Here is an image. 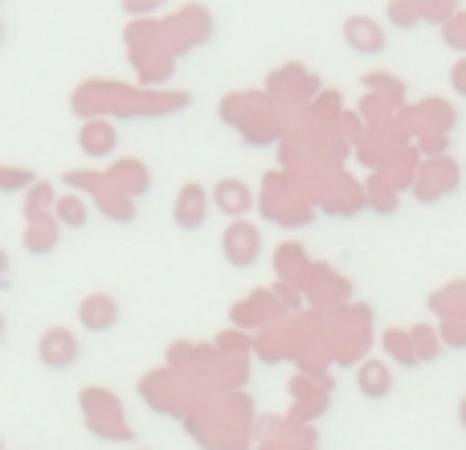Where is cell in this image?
<instances>
[{
	"instance_id": "6da1fadb",
	"label": "cell",
	"mask_w": 466,
	"mask_h": 450,
	"mask_svg": "<svg viewBox=\"0 0 466 450\" xmlns=\"http://www.w3.org/2000/svg\"><path fill=\"white\" fill-rule=\"evenodd\" d=\"M209 210H213L209 189L193 180V185H185V189L177 193V205H172V221H177L185 233H197L205 221H209Z\"/></svg>"
},
{
	"instance_id": "7a4b0ae2",
	"label": "cell",
	"mask_w": 466,
	"mask_h": 450,
	"mask_svg": "<svg viewBox=\"0 0 466 450\" xmlns=\"http://www.w3.org/2000/svg\"><path fill=\"white\" fill-rule=\"evenodd\" d=\"M344 46L352 49V54H385L389 49V33H385V25H377L372 16H364V13H352L344 21Z\"/></svg>"
},
{
	"instance_id": "3957f363",
	"label": "cell",
	"mask_w": 466,
	"mask_h": 450,
	"mask_svg": "<svg viewBox=\"0 0 466 450\" xmlns=\"http://www.w3.org/2000/svg\"><path fill=\"white\" fill-rule=\"evenodd\" d=\"M37 356H41V364L46 369H74L78 364V356H82V344H78V336L74 332H66V328H46V336H41V344H37Z\"/></svg>"
},
{
	"instance_id": "277c9868",
	"label": "cell",
	"mask_w": 466,
	"mask_h": 450,
	"mask_svg": "<svg viewBox=\"0 0 466 450\" xmlns=\"http://www.w3.org/2000/svg\"><path fill=\"white\" fill-rule=\"evenodd\" d=\"M119 299L115 295H103V291H98V295H86L78 303V323L86 332H95V336H106V332H115V323H119Z\"/></svg>"
},
{
	"instance_id": "5b68a950",
	"label": "cell",
	"mask_w": 466,
	"mask_h": 450,
	"mask_svg": "<svg viewBox=\"0 0 466 450\" xmlns=\"http://www.w3.org/2000/svg\"><path fill=\"white\" fill-rule=\"evenodd\" d=\"M221 250H226V258L233 266H254L258 254H262V238H258L254 225L238 221L226 230V238H221Z\"/></svg>"
},
{
	"instance_id": "8992f818",
	"label": "cell",
	"mask_w": 466,
	"mask_h": 450,
	"mask_svg": "<svg viewBox=\"0 0 466 450\" xmlns=\"http://www.w3.org/2000/svg\"><path fill=\"white\" fill-rule=\"evenodd\" d=\"M78 148L90 160H106V156H115V148H119V131L106 119H86L78 131Z\"/></svg>"
},
{
	"instance_id": "52a82bcc",
	"label": "cell",
	"mask_w": 466,
	"mask_h": 450,
	"mask_svg": "<svg viewBox=\"0 0 466 450\" xmlns=\"http://www.w3.org/2000/svg\"><path fill=\"white\" fill-rule=\"evenodd\" d=\"M209 197H213V210H221L226 218H241V213H249V205H254V193H249L241 180H221Z\"/></svg>"
},
{
	"instance_id": "ba28073f",
	"label": "cell",
	"mask_w": 466,
	"mask_h": 450,
	"mask_svg": "<svg viewBox=\"0 0 466 450\" xmlns=\"http://www.w3.org/2000/svg\"><path fill=\"white\" fill-rule=\"evenodd\" d=\"M57 233H62V225H57L54 213L33 218L29 225H25V250H29V254H49V250L57 246Z\"/></svg>"
},
{
	"instance_id": "9c48e42d",
	"label": "cell",
	"mask_w": 466,
	"mask_h": 450,
	"mask_svg": "<svg viewBox=\"0 0 466 450\" xmlns=\"http://www.w3.org/2000/svg\"><path fill=\"white\" fill-rule=\"evenodd\" d=\"M54 218H57L62 230H82V225L90 221V210H86V201H82V197L66 193V197H57V201H54Z\"/></svg>"
},
{
	"instance_id": "30bf717a",
	"label": "cell",
	"mask_w": 466,
	"mask_h": 450,
	"mask_svg": "<svg viewBox=\"0 0 466 450\" xmlns=\"http://www.w3.org/2000/svg\"><path fill=\"white\" fill-rule=\"evenodd\" d=\"M111 180H119V189L127 197H139V193H147V169L139 160H127V164H115V172H111Z\"/></svg>"
},
{
	"instance_id": "8fae6325",
	"label": "cell",
	"mask_w": 466,
	"mask_h": 450,
	"mask_svg": "<svg viewBox=\"0 0 466 450\" xmlns=\"http://www.w3.org/2000/svg\"><path fill=\"white\" fill-rule=\"evenodd\" d=\"M426 0H389V25L393 29H413V25L426 21Z\"/></svg>"
},
{
	"instance_id": "7c38bea8",
	"label": "cell",
	"mask_w": 466,
	"mask_h": 450,
	"mask_svg": "<svg viewBox=\"0 0 466 450\" xmlns=\"http://www.w3.org/2000/svg\"><path fill=\"white\" fill-rule=\"evenodd\" d=\"M54 189L49 185H33V193H29V201H25V221H33V218H46V213H54Z\"/></svg>"
},
{
	"instance_id": "4fadbf2b",
	"label": "cell",
	"mask_w": 466,
	"mask_h": 450,
	"mask_svg": "<svg viewBox=\"0 0 466 450\" xmlns=\"http://www.w3.org/2000/svg\"><path fill=\"white\" fill-rule=\"evenodd\" d=\"M442 41H446V49H454V54H466V13L462 8L442 25Z\"/></svg>"
},
{
	"instance_id": "5bb4252c",
	"label": "cell",
	"mask_w": 466,
	"mask_h": 450,
	"mask_svg": "<svg viewBox=\"0 0 466 450\" xmlns=\"http://www.w3.org/2000/svg\"><path fill=\"white\" fill-rule=\"evenodd\" d=\"M459 8H462V0H426V13H421V16H426L430 25H446L454 13H459Z\"/></svg>"
},
{
	"instance_id": "9a60e30c",
	"label": "cell",
	"mask_w": 466,
	"mask_h": 450,
	"mask_svg": "<svg viewBox=\"0 0 466 450\" xmlns=\"http://www.w3.org/2000/svg\"><path fill=\"white\" fill-rule=\"evenodd\" d=\"M33 172H25V169H0V189L5 193H16V189H33Z\"/></svg>"
},
{
	"instance_id": "2e32d148",
	"label": "cell",
	"mask_w": 466,
	"mask_h": 450,
	"mask_svg": "<svg viewBox=\"0 0 466 450\" xmlns=\"http://www.w3.org/2000/svg\"><path fill=\"white\" fill-rule=\"evenodd\" d=\"M164 5H168V0H119V8L127 16H152V13H160Z\"/></svg>"
},
{
	"instance_id": "e0dca14e",
	"label": "cell",
	"mask_w": 466,
	"mask_h": 450,
	"mask_svg": "<svg viewBox=\"0 0 466 450\" xmlns=\"http://www.w3.org/2000/svg\"><path fill=\"white\" fill-rule=\"evenodd\" d=\"M360 385L369 389V394H385L389 381H385V373H380V369H364L360 373Z\"/></svg>"
},
{
	"instance_id": "ac0fdd59",
	"label": "cell",
	"mask_w": 466,
	"mask_h": 450,
	"mask_svg": "<svg viewBox=\"0 0 466 450\" xmlns=\"http://www.w3.org/2000/svg\"><path fill=\"white\" fill-rule=\"evenodd\" d=\"M451 82H454V95H462V98H466V54L459 57V62H454Z\"/></svg>"
},
{
	"instance_id": "d6986e66",
	"label": "cell",
	"mask_w": 466,
	"mask_h": 450,
	"mask_svg": "<svg viewBox=\"0 0 466 450\" xmlns=\"http://www.w3.org/2000/svg\"><path fill=\"white\" fill-rule=\"evenodd\" d=\"M8 266H13V258H8V250H0V279H8Z\"/></svg>"
},
{
	"instance_id": "ffe728a7",
	"label": "cell",
	"mask_w": 466,
	"mask_h": 450,
	"mask_svg": "<svg viewBox=\"0 0 466 450\" xmlns=\"http://www.w3.org/2000/svg\"><path fill=\"white\" fill-rule=\"evenodd\" d=\"M8 41V29H5V16H0V46H5Z\"/></svg>"
},
{
	"instance_id": "44dd1931",
	"label": "cell",
	"mask_w": 466,
	"mask_h": 450,
	"mask_svg": "<svg viewBox=\"0 0 466 450\" xmlns=\"http://www.w3.org/2000/svg\"><path fill=\"white\" fill-rule=\"evenodd\" d=\"M0 5H5V0H0Z\"/></svg>"
}]
</instances>
